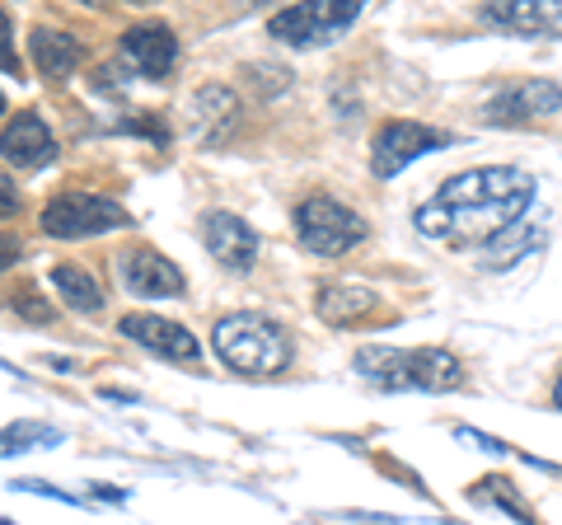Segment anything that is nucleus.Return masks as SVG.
<instances>
[{
    "instance_id": "7ed1b4c3",
    "label": "nucleus",
    "mask_w": 562,
    "mask_h": 525,
    "mask_svg": "<svg viewBox=\"0 0 562 525\" xmlns=\"http://www.w3.org/2000/svg\"><path fill=\"white\" fill-rule=\"evenodd\" d=\"M211 347H216V357L231 366V371L254 376V380L281 376L291 366V353H295L286 328H281L272 314H258V310H239V314L216 320Z\"/></svg>"
},
{
    "instance_id": "aec40b11",
    "label": "nucleus",
    "mask_w": 562,
    "mask_h": 525,
    "mask_svg": "<svg viewBox=\"0 0 562 525\" xmlns=\"http://www.w3.org/2000/svg\"><path fill=\"white\" fill-rule=\"evenodd\" d=\"M66 432L57 427H43V423H10L0 427V455H24L33 446H61Z\"/></svg>"
},
{
    "instance_id": "cd10ccee",
    "label": "nucleus",
    "mask_w": 562,
    "mask_h": 525,
    "mask_svg": "<svg viewBox=\"0 0 562 525\" xmlns=\"http://www.w3.org/2000/svg\"><path fill=\"white\" fill-rule=\"evenodd\" d=\"M0 113H5V94H0Z\"/></svg>"
},
{
    "instance_id": "f03ea898",
    "label": "nucleus",
    "mask_w": 562,
    "mask_h": 525,
    "mask_svg": "<svg viewBox=\"0 0 562 525\" xmlns=\"http://www.w3.org/2000/svg\"><path fill=\"white\" fill-rule=\"evenodd\" d=\"M357 376H366L375 390H422V394H446L464 384V361L450 347H361Z\"/></svg>"
},
{
    "instance_id": "a878e982",
    "label": "nucleus",
    "mask_w": 562,
    "mask_h": 525,
    "mask_svg": "<svg viewBox=\"0 0 562 525\" xmlns=\"http://www.w3.org/2000/svg\"><path fill=\"white\" fill-rule=\"evenodd\" d=\"M90 493H94L99 502H122V498H127V493H122V488H113V483H94Z\"/></svg>"
},
{
    "instance_id": "f8f14e48",
    "label": "nucleus",
    "mask_w": 562,
    "mask_h": 525,
    "mask_svg": "<svg viewBox=\"0 0 562 525\" xmlns=\"http://www.w3.org/2000/svg\"><path fill=\"white\" fill-rule=\"evenodd\" d=\"M117 328H122V334H127L136 347H146L150 357L183 361V366H192V361L202 357V343L192 338L183 324L165 320V314H127V320H122Z\"/></svg>"
},
{
    "instance_id": "f257e3e1",
    "label": "nucleus",
    "mask_w": 562,
    "mask_h": 525,
    "mask_svg": "<svg viewBox=\"0 0 562 525\" xmlns=\"http://www.w3.org/2000/svg\"><path fill=\"white\" fill-rule=\"evenodd\" d=\"M535 174L516 165H479L450 174L431 202L417 206V235L450 244V249H483L516 231L520 216L535 206Z\"/></svg>"
},
{
    "instance_id": "6ab92c4d",
    "label": "nucleus",
    "mask_w": 562,
    "mask_h": 525,
    "mask_svg": "<svg viewBox=\"0 0 562 525\" xmlns=\"http://www.w3.org/2000/svg\"><path fill=\"white\" fill-rule=\"evenodd\" d=\"M469 498H473V502L497 506V512H506V516L520 521V525H539V521H535V506L520 498V488L506 479V474H487V479H479V483L469 488Z\"/></svg>"
},
{
    "instance_id": "393cba45",
    "label": "nucleus",
    "mask_w": 562,
    "mask_h": 525,
    "mask_svg": "<svg viewBox=\"0 0 562 525\" xmlns=\"http://www.w3.org/2000/svg\"><path fill=\"white\" fill-rule=\"evenodd\" d=\"M14 258H20V239H14V235H0V272L14 268Z\"/></svg>"
},
{
    "instance_id": "6e6552de",
    "label": "nucleus",
    "mask_w": 562,
    "mask_h": 525,
    "mask_svg": "<svg viewBox=\"0 0 562 525\" xmlns=\"http://www.w3.org/2000/svg\"><path fill=\"white\" fill-rule=\"evenodd\" d=\"M441 146H450V132L427 127V122H417V118H390L371 136V169H375V179H394V174H403L413 160H422V155H431Z\"/></svg>"
},
{
    "instance_id": "20e7f679",
    "label": "nucleus",
    "mask_w": 562,
    "mask_h": 525,
    "mask_svg": "<svg viewBox=\"0 0 562 525\" xmlns=\"http://www.w3.org/2000/svg\"><path fill=\"white\" fill-rule=\"evenodd\" d=\"M295 239L301 249L314 258H342L366 239V216H357L347 202L328 198V192H310V198L295 206Z\"/></svg>"
},
{
    "instance_id": "0eeeda50",
    "label": "nucleus",
    "mask_w": 562,
    "mask_h": 525,
    "mask_svg": "<svg viewBox=\"0 0 562 525\" xmlns=\"http://www.w3.org/2000/svg\"><path fill=\"white\" fill-rule=\"evenodd\" d=\"M553 113H562V85L549 80V76L506 80L483 103V122H487V127H530V122L553 118Z\"/></svg>"
},
{
    "instance_id": "f3484780",
    "label": "nucleus",
    "mask_w": 562,
    "mask_h": 525,
    "mask_svg": "<svg viewBox=\"0 0 562 525\" xmlns=\"http://www.w3.org/2000/svg\"><path fill=\"white\" fill-rule=\"evenodd\" d=\"M29 52H33V66H38L47 80H66L85 62V47L70 38V33H57V29H33Z\"/></svg>"
},
{
    "instance_id": "dca6fc26",
    "label": "nucleus",
    "mask_w": 562,
    "mask_h": 525,
    "mask_svg": "<svg viewBox=\"0 0 562 525\" xmlns=\"http://www.w3.org/2000/svg\"><path fill=\"white\" fill-rule=\"evenodd\" d=\"M380 295L371 287H357V282H324L314 291V310H319V320L333 324V328H351V324H371Z\"/></svg>"
},
{
    "instance_id": "9b49d317",
    "label": "nucleus",
    "mask_w": 562,
    "mask_h": 525,
    "mask_svg": "<svg viewBox=\"0 0 562 525\" xmlns=\"http://www.w3.org/2000/svg\"><path fill=\"white\" fill-rule=\"evenodd\" d=\"M117 277L122 287H127L132 295H146V301H160V295H183V272L179 262L165 258L160 249H146V244H136V249H127L117 258Z\"/></svg>"
},
{
    "instance_id": "39448f33",
    "label": "nucleus",
    "mask_w": 562,
    "mask_h": 525,
    "mask_svg": "<svg viewBox=\"0 0 562 525\" xmlns=\"http://www.w3.org/2000/svg\"><path fill=\"white\" fill-rule=\"evenodd\" d=\"M361 20L357 0H305V5H291L268 20V33L281 38L286 47H328L338 43L342 33Z\"/></svg>"
},
{
    "instance_id": "423d86ee",
    "label": "nucleus",
    "mask_w": 562,
    "mask_h": 525,
    "mask_svg": "<svg viewBox=\"0 0 562 525\" xmlns=\"http://www.w3.org/2000/svg\"><path fill=\"white\" fill-rule=\"evenodd\" d=\"M43 235L52 239H90V235H103V231H122L132 225V212L103 192H61L43 206Z\"/></svg>"
},
{
    "instance_id": "b1692460",
    "label": "nucleus",
    "mask_w": 562,
    "mask_h": 525,
    "mask_svg": "<svg viewBox=\"0 0 562 525\" xmlns=\"http://www.w3.org/2000/svg\"><path fill=\"white\" fill-rule=\"evenodd\" d=\"M20 212V188H14L10 174H0V216H14Z\"/></svg>"
},
{
    "instance_id": "9d476101",
    "label": "nucleus",
    "mask_w": 562,
    "mask_h": 525,
    "mask_svg": "<svg viewBox=\"0 0 562 525\" xmlns=\"http://www.w3.org/2000/svg\"><path fill=\"white\" fill-rule=\"evenodd\" d=\"M479 20L516 38H562V0H497L479 10Z\"/></svg>"
},
{
    "instance_id": "1a4fd4ad",
    "label": "nucleus",
    "mask_w": 562,
    "mask_h": 525,
    "mask_svg": "<svg viewBox=\"0 0 562 525\" xmlns=\"http://www.w3.org/2000/svg\"><path fill=\"white\" fill-rule=\"evenodd\" d=\"M202 244L225 272H249L258 262V231L235 212H206L202 216Z\"/></svg>"
},
{
    "instance_id": "bb28decb",
    "label": "nucleus",
    "mask_w": 562,
    "mask_h": 525,
    "mask_svg": "<svg viewBox=\"0 0 562 525\" xmlns=\"http://www.w3.org/2000/svg\"><path fill=\"white\" fill-rule=\"evenodd\" d=\"M553 399H558V409H562V380H558V390H553Z\"/></svg>"
},
{
    "instance_id": "2eb2a0df",
    "label": "nucleus",
    "mask_w": 562,
    "mask_h": 525,
    "mask_svg": "<svg viewBox=\"0 0 562 525\" xmlns=\"http://www.w3.org/2000/svg\"><path fill=\"white\" fill-rule=\"evenodd\" d=\"M0 155L14 165V169H43L52 155H57V136L38 113H20L14 122L0 127Z\"/></svg>"
},
{
    "instance_id": "ddd939ff",
    "label": "nucleus",
    "mask_w": 562,
    "mask_h": 525,
    "mask_svg": "<svg viewBox=\"0 0 562 525\" xmlns=\"http://www.w3.org/2000/svg\"><path fill=\"white\" fill-rule=\"evenodd\" d=\"M122 57H127L132 66L146 80H165L173 66H179V38H173L169 24H136L122 33Z\"/></svg>"
},
{
    "instance_id": "4468645a",
    "label": "nucleus",
    "mask_w": 562,
    "mask_h": 525,
    "mask_svg": "<svg viewBox=\"0 0 562 525\" xmlns=\"http://www.w3.org/2000/svg\"><path fill=\"white\" fill-rule=\"evenodd\" d=\"M235 118H239V94L225 90V85H206L188 103V132L198 146H221L231 136Z\"/></svg>"
},
{
    "instance_id": "5701e85b",
    "label": "nucleus",
    "mask_w": 562,
    "mask_h": 525,
    "mask_svg": "<svg viewBox=\"0 0 562 525\" xmlns=\"http://www.w3.org/2000/svg\"><path fill=\"white\" fill-rule=\"evenodd\" d=\"M14 33H10V14L0 10V71L5 76H20V57H14Z\"/></svg>"
},
{
    "instance_id": "a211bd4d",
    "label": "nucleus",
    "mask_w": 562,
    "mask_h": 525,
    "mask_svg": "<svg viewBox=\"0 0 562 525\" xmlns=\"http://www.w3.org/2000/svg\"><path fill=\"white\" fill-rule=\"evenodd\" d=\"M47 277H52V287H57V295L70 310H80V314L103 310V287L94 282L90 268H80V262H57Z\"/></svg>"
},
{
    "instance_id": "412c9836",
    "label": "nucleus",
    "mask_w": 562,
    "mask_h": 525,
    "mask_svg": "<svg viewBox=\"0 0 562 525\" xmlns=\"http://www.w3.org/2000/svg\"><path fill=\"white\" fill-rule=\"evenodd\" d=\"M10 310H14V314H24V320H33V324H47V320H52V305H47L33 287H20V291H14V295H10Z\"/></svg>"
},
{
    "instance_id": "4be33fe9",
    "label": "nucleus",
    "mask_w": 562,
    "mask_h": 525,
    "mask_svg": "<svg viewBox=\"0 0 562 525\" xmlns=\"http://www.w3.org/2000/svg\"><path fill=\"white\" fill-rule=\"evenodd\" d=\"M127 132H140V136H150V142H169V127L160 122V113H132V122H127Z\"/></svg>"
}]
</instances>
